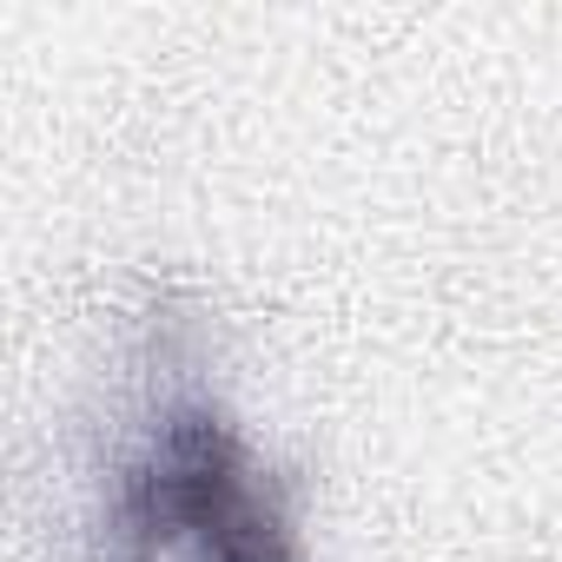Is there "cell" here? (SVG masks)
I'll list each match as a JSON object with an SVG mask.
<instances>
[{
	"mask_svg": "<svg viewBox=\"0 0 562 562\" xmlns=\"http://www.w3.org/2000/svg\"><path fill=\"white\" fill-rule=\"evenodd\" d=\"M100 562H305V542L232 417L205 397H166L113 457Z\"/></svg>",
	"mask_w": 562,
	"mask_h": 562,
	"instance_id": "6da1fadb",
	"label": "cell"
}]
</instances>
